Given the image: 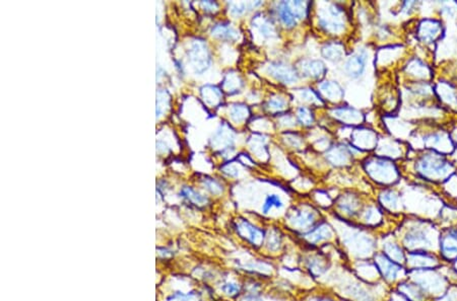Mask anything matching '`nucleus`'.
<instances>
[{
  "mask_svg": "<svg viewBox=\"0 0 457 301\" xmlns=\"http://www.w3.org/2000/svg\"><path fill=\"white\" fill-rule=\"evenodd\" d=\"M302 70L306 73V75L311 77H319L323 75L325 68L324 65L320 61H305L301 66Z\"/></svg>",
  "mask_w": 457,
  "mask_h": 301,
  "instance_id": "obj_15",
  "label": "nucleus"
},
{
  "mask_svg": "<svg viewBox=\"0 0 457 301\" xmlns=\"http://www.w3.org/2000/svg\"><path fill=\"white\" fill-rule=\"evenodd\" d=\"M364 217H365V220L367 222H369V223L376 222V221H378L380 219V213H379V211L377 209L370 208V209L367 210V212L365 213Z\"/></svg>",
  "mask_w": 457,
  "mask_h": 301,
  "instance_id": "obj_27",
  "label": "nucleus"
},
{
  "mask_svg": "<svg viewBox=\"0 0 457 301\" xmlns=\"http://www.w3.org/2000/svg\"><path fill=\"white\" fill-rule=\"evenodd\" d=\"M268 71L275 78L284 84H291L298 79V75L296 74L295 70L290 66L281 62L270 64L268 67Z\"/></svg>",
  "mask_w": 457,
  "mask_h": 301,
  "instance_id": "obj_5",
  "label": "nucleus"
},
{
  "mask_svg": "<svg viewBox=\"0 0 457 301\" xmlns=\"http://www.w3.org/2000/svg\"><path fill=\"white\" fill-rule=\"evenodd\" d=\"M383 201L386 203V205H388V206H395L396 205V203H397V196L394 194V193H392V192H388V193H386L385 195H384V197H383Z\"/></svg>",
  "mask_w": 457,
  "mask_h": 301,
  "instance_id": "obj_32",
  "label": "nucleus"
},
{
  "mask_svg": "<svg viewBox=\"0 0 457 301\" xmlns=\"http://www.w3.org/2000/svg\"><path fill=\"white\" fill-rule=\"evenodd\" d=\"M190 61L195 68L196 72H204L208 69L210 62V57L208 48L204 42H194L189 51Z\"/></svg>",
  "mask_w": 457,
  "mask_h": 301,
  "instance_id": "obj_2",
  "label": "nucleus"
},
{
  "mask_svg": "<svg viewBox=\"0 0 457 301\" xmlns=\"http://www.w3.org/2000/svg\"><path fill=\"white\" fill-rule=\"evenodd\" d=\"M440 25L433 21H426L422 24L419 29V36L424 41H433L440 31Z\"/></svg>",
  "mask_w": 457,
  "mask_h": 301,
  "instance_id": "obj_12",
  "label": "nucleus"
},
{
  "mask_svg": "<svg viewBox=\"0 0 457 301\" xmlns=\"http://www.w3.org/2000/svg\"><path fill=\"white\" fill-rule=\"evenodd\" d=\"M223 290H224L227 294H229V295H235V294H237V293L239 292L240 287H239L238 284L233 283V282H230V283H227V284L224 285Z\"/></svg>",
  "mask_w": 457,
  "mask_h": 301,
  "instance_id": "obj_28",
  "label": "nucleus"
},
{
  "mask_svg": "<svg viewBox=\"0 0 457 301\" xmlns=\"http://www.w3.org/2000/svg\"><path fill=\"white\" fill-rule=\"evenodd\" d=\"M268 105H269L270 109L276 110V111H281V110H283L285 108V102L282 98H280V97H277V98H273V99L269 101Z\"/></svg>",
  "mask_w": 457,
  "mask_h": 301,
  "instance_id": "obj_30",
  "label": "nucleus"
},
{
  "mask_svg": "<svg viewBox=\"0 0 457 301\" xmlns=\"http://www.w3.org/2000/svg\"><path fill=\"white\" fill-rule=\"evenodd\" d=\"M419 170L426 175L441 176L449 171V166L439 157L427 155L421 162Z\"/></svg>",
  "mask_w": 457,
  "mask_h": 301,
  "instance_id": "obj_3",
  "label": "nucleus"
},
{
  "mask_svg": "<svg viewBox=\"0 0 457 301\" xmlns=\"http://www.w3.org/2000/svg\"><path fill=\"white\" fill-rule=\"evenodd\" d=\"M251 3H234L232 7V13L235 15H241L246 11L247 6H250Z\"/></svg>",
  "mask_w": 457,
  "mask_h": 301,
  "instance_id": "obj_29",
  "label": "nucleus"
},
{
  "mask_svg": "<svg viewBox=\"0 0 457 301\" xmlns=\"http://www.w3.org/2000/svg\"><path fill=\"white\" fill-rule=\"evenodd\" d=\"M212 36L223 39V40H229V41H234L239 38L238 32L228 24L216 25L212 29Z\"/></svg>",
  "mask_w": 457,
  "mask_h": 301,
  "instance_id": "obj_11",
  "label": "nucleus"
},
{
  "mask_svg": "<svg viewBox=\"0 0 457 301\" xmlns=\"http://www.w3.org/2000/svg\"><path fill=\"white\" fill-rule=\"evenodd\" d=\"M332 235H333L332 229L326 224H323V225H320L319 227L315 228L314 230L310 231L306 237L310 243L318 244L322 240L331 238Z\"/></svg>",
  "mask_w": 457,
  "mask_h": 301,
  "instance_id": "obj_13",
  "label": "nucleus"
},
{
  "mask_svg": "<svg viewBox=\"0 0 457 301\" xmlns=\"http://www.w3.org/2000/svg\"><path fill=\"white\" fill-rule=\"evenodd\" d=\"M206 186L212 194H218L222 192V187L216 182H214L212 179H207Z\"/></svg>",
  "mask_w": 457,
  "mask_h": 301,
  "instance_id": "obj_31",
  "label": "nucleus"
},
{
  "mask_svg": "<svg viewBox=\"0 0 457 301\" xmlns=\"http://www.w3.org/2000/svg\"><path fill=\"white\" fill-rule=\"evenodd\" d=\"M442 254L447 258L457 257V233L452 231L444 236L441 244Z\"/></svg>",
  "mask_w": 457,
  "mask_h": 301,
  "instance_id": "obj_10",
  "label": "nucleus"
},
{
  "mask_svg": "<svg viewBox=\"0 0 457 301\" xmlns=\"http://www.w3.org/2000/svg\"><path fill=\"white\" fill-rule=\"evenodd\" d=\"M404 244L408 249L416 250V249H425L431 246V239L428 234L422 229H412L410 230L404 238Z\"/></svg>",
  "mask_w": 457,
  "mask_h": 301,
  "instance_id": "obj_4",
  "label": "nucleus"
},
{
  "mask_svg": "<svg viewBox=\"0 0 457 301\" xmlns=\"http://www.w3.org/2000/svg\"><path fill=\"white\" fill-rule=\"evenodd\" d=\"M340 208L342 211H344L346 214H355L356 210L358 209V203L354 198H345L340 203Z\"/></svg>",
  "mask_w": 457,
  "mask_h": 301,
  "instance_id": "obj_21",
  "label": "nucleus"
},
{
  "mask_svg": "<svg viewBox=\"0 0 457 301\" xmlns=\"http://www.w3.org/2000/svg\"><path fill=\"white\" fill-rule=\"evenodd\" d=\"M281 247V237L278 233L272 232L268 237V248L271 251H278Z\"/></svg>",
  "mask_w": 457,
  "mask_h": 301,
  "instance_id": "obj_25",
  "label": "nucleus"
},
{
  "mask_svg": "<svg viewBox=\"0 0 457 301\" xmlns=\"http://www.w3.org/2000/svg\"><path fill=\"white\" fill-rule=\"evenodd\" d=\"M410 262L413 264L415 268H431L438 264L437 259L428 256L427 254H421L417 252L416 254L410 255Z\"/></svg>",
  "mask_w": 457,
  "mask_h": 301,
  "instance_id": "obj_14",
  "label": "nucleus"
},
{
  "mask_svg": "<svg viewBox=\"0 0 457 301\" xmlns=\"http://www.w3.org/2000/svg\"><path fill=\"white\" fill-rule=\"evenodd\" d=\"M284 207V202L281 197L277 194H270L265 198V201L261 207V211L263 214H267L272 208L281 209Z\"/></svg>",
  "mask_w": 457,
  "mask_h": 301,
  "instance_id": "obj_17",
  "label": "nucleus"
},
{
  "mask_svg": "<svg viewBox=\"0 0 457 301\" xmlns=\"http://www.w3.org/2000/svg\"><path fill=\"white\" fill-rule=\"evenodd\" d=\"M384 252L388 258L393 260L394 263H403L405 260V255L401 249L392 243H387L384 245Z\"/></svg>",
  "mask_w": 457,
  "mask_h": 301,
  "instance_id": "obj_18",
  "label": "nucleus"
},
{
  "mask_svg": "<svg viewBox=\"0 0 457 301\" xmlns=\"http://www.w3.org/2000/svg\"><path fill=\"white\" fill-rule=\"evenodd\" d=\"M312 301H333V300H328V299H325V298H316V299H313Z\"/></svg>",
  "mask_w": 457,
  "mask_h": 301,
  "instance_id": "obj_34",
  "label": "nucleus"
},
{
  "mask_svg": "<svg viewBox=\"0 0 457 301\" xmlns=\"http://www.w3.org/2000/svg\"><path fill=\"white\" fill-rule=\"evenodd\" d=\"M232 116H233V118H235L236 121L244 120L247 117V110L245 108H243V106H238L237 108L234 109Z\"/></svg>",
  "mask_w": 457,
  "mask_h": 301,
  "instance_id": "obj_26",
  "label": "nucleus"
},
{
  "mask_svg": "<svg viewBox=\"0 0 457 301\" xmlns=\"http://www.w3.org/2000/svg\"><path fill=\"white\" fill-rule=\"evenodd\" d=\"M376 263L383 277L389 281L395 280L401 271V268L398 265L384 255H378L376 257Z\"/></svg>",
  "mask_w": 457,
  "mask_h": 301,
  "instance_id": "obj_6",
  "label": "nucleus"
},
{
  "mask_svg": "<svg viewBox=\"0 0 457 301\" xmlns=\"http://www.w3.org/2000/svg\"><path fill=\"white\" fill-rule=\"evenodd\" d=\"M323 54L331 60H337L341 56V49L336 45H328L323 49Z\"/></svg>",
  "mask_w": 457,
  "mask_h": 301,
  "instance_id": "obj_23",
  "label": "nucleus"
},
{
  "mask_svg": "<svg viewBox=\"0 0 457 301\" xmlns=\"http://www.w3.org/2000/svg\"><path fill=\"white\" fill-rule=\"evenodd\" d=\"M259 23L256 24V28L259 30L260 34L264 37V38H269L271 36H273L275 34V29L272 27V25L266 19V18H259L258 19Z\"/></svg>",
  "mask_w": 457,
  "mask_h": 301,
  "instance_id": "obj_20",
  "label": "nucleus"
},
{
  "mask_svg": "<svg viewBox=\"0 0 457 301\" xmlns=\"http://www.w3.org/2000/svg\"><path fill=\"white\" fill-rule=\"evenodd\" d=\"M181 194H182V196L184 198L188 199L190 202H192L194 204H197V205H203V204L207 203V201H208L207 198L203 197L200 194L194 192L192 189H189V188L183 189Z\"/></svg>",
  "mask_w": 457,
  "mask_h": 301,
  "instance_id": "obj_19",
  "label": "nucleus"
},
{
  "mask_svg": "<svg viewBox=\"0 0 457 301\" xmlns=\"http://www.w3.org/2000/svg\"><path fill=\"white\" fill-rule=\"evenodd\" d=\"M308 268L315 275H320L324 272V263L321 258H311L308 263Z\"/></svg>",
  "mask_w": 457,
  "mask_h": 301,
  "instance_id": "obj_22",
  "label": "nucleus"
},
{
  "mask_svg": "<svg viewBox=\"0 0 457 301\" xmlns=\"http://www.w3.org/2000/svg\"><path fill=\"white\" fill-rule=\"evenodd\" d=\"M298 117L299 120L304 124V125H310L313 122V116L311 114V112L307 109V108H301L299 110L298 113Z\"/></svg>",
  "mask_w": 457,
  "mask_h": 301,
  "instance_id": "obj_24",
  "label": "nucleus"
},
{
  "mask_svg": "<svg viewBox=\"0 0 457 301\" xmlns=\"http://www.w3.org/2000/svg\"><path fill=\"white\" fill-rule=\"evenodd\" d=\"M399 290L411 301H424V292L414 284H401Z\"/></svg>",
  "mask_w": 457,
  "mask_h": 301,
  "instance_id": "obj_16",
  "label": "nucleus"
},
{
  "mask_svg": "<svg viewBox=\"0 0 457 301\" xmlns=\"http://www.w3.org/2000/svg\"><path fill=\"white\" fill-rule=\"evenodd\" d=\"M203 5H204V7H205V9H207L208 10V8H209V10H212V9H214V7H216V4L214 3V2H203L202 3Z\"/></svg>",
  "mask_w": 457,
  "mask_h": 301,
  "instance_id": "obj_33",
  "label": "nucleus"
},
{
  "mask_svg": "<svg viewBox=\"0 0 457 301\" xmlns=\"http://www.w3.org/2000/svg\"><path fill=\"white\" fill-rule=\"evenodd\" d=\"M239 233L244 236L253 246L259 247L262 245L264 239V233L262 230L250 224L249 222L243 221L238 225Z\"/></svg>",
  "mask_w": 457,
  "mask_h": 301,
  "instance_id": "obj_7",
  "label": "nucleus"
},
{
  "mask_svg": "<svg viewBox=\"0 0 457 301\" xmlns=\"http://www.w3.org/2000/svg\"><path fill=\"white\" fill-rule=\"evenodd\" d=\"M291 221L293 225L299 229H307L315 222V214L311 211L300 210L294 214Z\"/></svg>",
  "mask_w": 457,
  "mask_h": 301,
  "instance_id": "obj_9",
  "label": "nucleus"
},
{
  "mask_svg": "<svg viewBox=\"0 0 457 301\" xmlns=\"http://www.w3.org/2000/svg\"><path fill=\"white\" fill-rule=\"evenodd\" d=\"M365 65H366L365 56L362 54H358L351 57L348 60L345 64V70L351 77L357 78L363 74L365 70Z\"/></svg>",
  "mask_w": 457,
  "mask_h": 301,
  "instance_id": "obj_8",
  "label": "nucleus"
},
{
  "mask_svg": "<svg viewBox=\"0 0 457 301\" xmlns=\"http://www.w3.org/2000/svg\"><path fill=\"white\" fill-rule=\"evenodd\" d=\"M306 5L301 1L282 2L278 7V14L281 22L288 28L294 27L298 19L305 15Z\"/></svg>",
  "mask_w": 457,
  "mask_h": 301,
  "instance_id": "obj_1",
  "label": "nucleus"
}]
</instances>
